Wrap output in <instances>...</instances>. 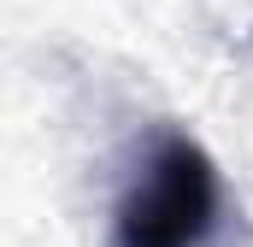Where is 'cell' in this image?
<instances>
[{
    "label": "cell",
    "mask_w": 253,
    "mask_h": 247,
    "mask_svg": "<svg viewBox=\"0 0 253 247\" xmlns=\"http://www.w3.org/2000/svg\"><path fill=\"white\" fill-rule=\"evenodd\" d=\"M218 224V171L189 135L159 141L147 177L118 206V247H200Z\"/></svg>",
    "instance_id": "6da1fadb"
}]
</instances>
